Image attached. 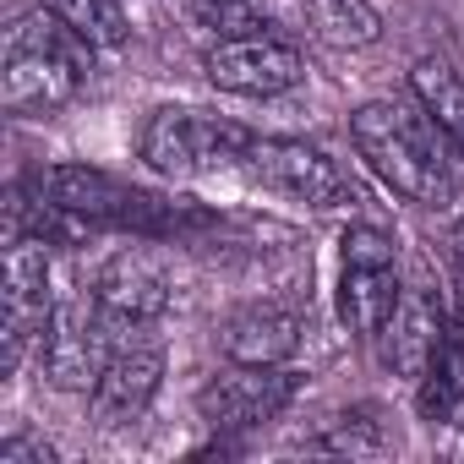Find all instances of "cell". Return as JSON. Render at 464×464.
Instances as JSON below:
<instances>
[{"instance_id": "12", "label": "cell", "mask_w": 464, "mask_h": 464, "mask_svg": "<svg viewBox=\"0 0 464 464\" xmlns=\"http://www.w3.org/2000/svg\"><path fill=\"white\" fill-rule=\"evenodd\" d=\"M218 350L224 361H241V366H285L301 350V317L279 301H252L224 317Z\"/></svg>"}, {"instance_id": "11", "label": "cell", "mask_w": 464, "mask_h": 464, "mask_svg": "<svg viewBox=\"0 0 464 464\" xmlns=\"http://www.w3.org/2000/svg\"><path fill=\"white\" fill-rule=\"evenodd\" d=\"M159 382H164V344H159L148 328H137L131 339L115 344V355L104 361L99 382L88 388V415H93L104 431L131 426V420H142L148 404L159 399Z\"/></svg>"}, {"instance_id": "7", "label": "cell", "mask_w": 464, "mask_h": 464, "mask_svg": "<svg viewBox=\"0 0 464 464\" xmlns=\"http://www.w3.org/2000/svg\"><path fill=\"white\" fill-rule=\"evenodd\" d=\"M202 72L218 93H236V99H274V93H290L301 77H306V61L301 50L263 28V34H236V39H213L202 50Z\"/></svg>"}, {"instance_id": "23", "label": "cell", "mask_w": 464, "mask_h": 464, "mask_svg": "<svg viewBox=\"0 0 464 464\" xmlns=\"http://www.w3.org/2000/svg\"><path fill=\"white\" fill-rule=\"evenodd\" d=\"M459 426H464V415H459Z\"/></svg>"}, {"instance_id": "9", "label": "cell", "mask_w": 464, "mask_h": 464, "mask_svg": "<svg viewBox=\"0 0 464 464\" xmlns=\"http://www.w3.org/2000/svg\"><path fill=\"white\" fill-rule=\"evenodd\" d=\"M0 295H6V355H0V366L17 372L28 361V350L44 339V323L55 312V295H50V241L44 236L6 241Z\"/></svg>"}, {"instance_id": "17", "label": "cell", "mask_w": 464, "mask_h": 464, "mask_svg": "<svg viewBox=\"0 0 464 464\" xmlns=\"http://www.w3.org/2000/svg\"><path fill=\"white\" fill-rule=\"evenodd\" d=\"M410 93H415V104L437 121V131L448 137V148H453L459 164H464V77H459L448 61L426 55V61H415V72H410Z\"/></svg>"}, {"instance_id": "22", "label": "cell", "mask_w": 464, "mask_h": 464, "mask_svg": "<svg viewBox=\"0 0 464 464\" xmlns=\"http://www.w3.org/2000/svg\"><path fill=\"white\" fill-rule=\"evenodd\" d=\"M453 252H459V257H464V218H459V224H453Z\"/></svg>"}, {"instance_id": "2", "label": "cell", "mask_w": 464, "mask_h": 464, "mask_svg": "<svg viewBox=\"0 0 464 464\" xmlns=\"http://www.w3.org/2000/svg\"><path fill=\"white\" fill-rule=\"evenodd\" d=\"M88 72H93V44L50 6H39L6 28L0 104H6V115H55L88 88Z\"/></svg>"}, {"instance_id": "14", "label": "cell", "mask_w": 464, "mask_h": 464, "mask_svg": "<svg viewBox=\"0 0 464 464\" xmlns=\"http://www.w3.org/2000/svg\"><path fill=\"white\" fill-rule=\"evenodd\" d=\"M415 404H420V420L459 426V415H464V317H448L437 355L415 382Z\"/></svg>"}, {"instance_id": "3", "label": "cell", "mask_w": 464, "mask_h": 464, "mask_svg": "<svg viewBox=\"0 0 464 464\" xmlns=\"http://www.w3.org/2000/svg\"><path fill=\"white\" fill-rule=\"evenodd\" d=\"M34 191L44 202H55L61 213L82 218L88 229H131L137 241H164L180 224V213L169 202H159L153 191L126 186L121 175L93 169V164H50L34 175Z\"/></svg>"}, {"instance_id": "5", "label": "cell", "mask_w": 464, "mask_h": 464, "mask_svg": "<svg viewBox=\"0 0 464 464\" xmlns=\"http://www.w3.org/2000/svg\"><path fill=\"white\" fill-rule=\"evenodd\" d=\"M121 339L126 334L110 323V312L99 306L93 285L88 290H66V295H55V312L44 323L39 366H44V377L55 388L77 393V388H93L99 382V372H104V361L115 355Z\"/></svg>"}, {"instance_id": "20", "label": "cell", "mask_w": 464, "mask_h": 464, "mask_svg": "<svg viewBox=\"0 0 464 464\" xmlns=\"http://www.w3.org/2000/svg\"><path fill=\"white\" fill-rule=\"evenodd\" d=\"M393 236H382L377 224H350L339 236V263H355V268H393Z\"/></svg>"}, {"instance_id": "10", "label": "cell", "mask_w": 464, "mask_h": 464, "mask_svg": "<svg viewBox=\"0 0 464 464\" xmlns=\"http://www.w3.org/2000/svg\"><path fill=\"white\" fill-rule=\"evenodd\" d=\"M93 295L121 334H137V328H153L175 306V274L153 246H121L115 257L99 263Z\"/></svg>"}, {"instance_id": "4", "label": "cell", "mask_w": 464, "mask_h": 464, "mask_svg": "<svg viewBox=\"0 0 464 464\" xmlns=\"http://www.w3.org/2000/svg\"><path fill=\"white\" fill-rule=\"evenodd\" d=\"M246 148H252L246 126L224 121V115H208V110H191V104L153 110L142 137H137L142 164L169 175V180H197V175H218V169H241Z\"/></svg>"}, {"instance_id": "1", "label": "cell", "mask_w": 464, "mask_h": 464, "mask_svg": "<svg viewBox=\"0 0 464 464\" xmlns=\"http://www.w3.org/2000/svg\"><path fill=\"white\" fill-rule=\"evenodd\" d=\"M350 137L361 148V159L372 164V175L404 197V202H420V208H442L459 186L453 175V148L448 137L437 131V121L420 110V104H404V99H372L350 115Z\"/></svg>"}, {"instance_id": "16", "label": "cell", "mask_w": 464, "mask_h": 464, "mask_svg": "<svg viewBox=\"0 0 464 464\" xmlns=\"http://www.w3.org/2000/svg\"><path fill=\"white\" fill-rule=\"evenodd\" d=\"M306 448L312 453H334V459H388L393 453V431H388V415L377 404H350V410L328 415L323 431Z\"/></svg>"}, {"instance_id": "21", "label": "cell", "mask_w": 464, "mask_h": 464, "mask_svg": "<svg viewBox=\"0 0 464 464\" xmlns=\"http://www.w3.org/2000/svg\"><path fill=\"white\" fill-rule=\"evenodd\" d=\"M0 464H55V448L34 431H17V437L0 442Z\"/></svg>"}, {"instance_id": "18", "label": "cell", "mask_w": 464, "mask_h": 464, "mask_svg": "<svg viewBox=\"0 0 464 464\" xmlns=\"http://www.w3.org/2000/svg\"><path fill=\"white\" fill-rule=\"evenodd\" d=\"M301 17L323 44H339V50H366L382 39V12L372 0H301Z\"/></svg>"}, {"instance_id": "8", "label": "cell", "mask_w": 464, "mask_h": 464, "mask_svg": "<svg viewBox=\"0 0 464 464\" xmlns=\"http://www.w3.org/2000/svg\"><path fill=\"white\" fill-rule=\"evenodd\" d=\"M301 393V372L290 366H241L229 361L218 377L202 382L197 410L213 431H257L268 420H279Z\"/></svg>"}, {"instance_id": "19", "label": "cell", "mask_w": 464, "mask_h": 464, "mask_svg": "<svg viewBox=\"0 0 464 464\" xmlns=\"http://www.w3.org/2000/svg\"><path fill=\"white\" fill-rule=\"evenodd\" d=\"M44 6L72 23L93 50H121L126 44V12H121V0H44Z\"/></svg>"}, {"instance_id": "13", "label": "cell", "mask_w": 464, "mask_h": 464, "mask_svg": "<svg viewBox=\"0 0 464 464\" xmlns=\"http://www.w3.org/2000/svg\"><path fill=\"white\" fill-rule=\"evenodd\" d=\"M442 328H448V312L437 306V295H426V290H404L399 306H393V317H388V328L377 334L388 372L420 382V372H426L431 355H437Z\"/></svg>"}, {"instance_id": "15", "label": "cell", "mask_w": 464, "mask_h": 464, "mask_svg": "<svg viewBox=\"0 0 464 464\" xmlns=\"http://www.w3.org/2000/svg\"><path fill=\"white\" fill-rule=\"evenodd\" d=\"M399 295L404 290H399L393 268H355V263H344V274H339V317H344V328L355 339H377L388 328Z\"/></svg>"}, {"instance_id": "6", "label": "cell", "mask_w": 464, "mask_h": 464, "mask_svg": "<svg viewBox=\"0 0 464 464\" xmlns=\"http://www.w3.org/2000/svg\"><path fill=\"white\" fill-rule=\"evenodd\" d=\"M241 169L274 191V197H290L301 208H339V202H355V186L350 175L317 148V142H301V137H252Z\"/></svg>"}]
</instances>
